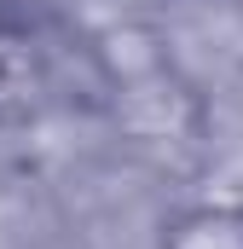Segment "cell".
<instances>
[{
  "label": "cell",
  "mask_w": 243,
  "mask_h": 249,
  "mask_svg": "<svg viewBox=\"0 0 243 249\" xmlns=\"http://www.w3.org/2000/svg\"><path fill=\"white\" fill-rule=\"evenodd\" d=\"M162 249H243V209H191L162 232Z\"/></svg>",
  "instance_id": "6da1fadb"
}]
</instances>
